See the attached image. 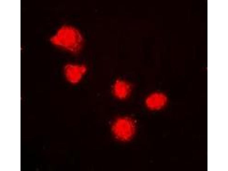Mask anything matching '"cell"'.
Returning a JSON list of instances; mask_svg holds the SVG:
<instances>
[{"label": "cell", "instance_id": "277c9868", "mask_svg": "<svg viewBox=\"0 0 228 171\" xmlns=\"http://www.w3.org/2000/svg\"><path fill=\"white\" fill-rule=\"evenodd\" d=\"M167 102L166 96L160 92H154L150 94L146 98L145 104L146 107L152 110L161 109L166 105Z\"/></svg>", "mask_w": 228, "mask_h": 171}, {"label": "cell", "instance_id": "6da1fadb", "mask_svg": "<svg viewBox=\"0 0 228 171\" xmlns=\"http://www.w3.org/2000/svg\"><path fill=\"white\" fill-rule=\"evenodd\" d=\"M50 41L55 46L76 54L81 49L84 40L78 29L72 26L64 25L59 28L52 36Z\"/></svg>", "mask_w": 228, "mask_h": 171}, {"label": "cell", "instance_id": "5b68a950", "mask_svg": "<svg viewBox=\"0 0 228 171\" xmlns=\"http://www.w3.org/2000/svg\"><path fill=\"white\" fill-rule=\"evenodd\" d=\"M112 90L113 94L116 98L123 100L129 96L131 87L127 82L123 80H117L113 84Z\"/></svg>", "mask_w": 228, "mask_h": 171}, {"label": "cell", "instance_id": "7a4b0ae2", "mask_svg": "<svg viewBox=\"0 0 228 171\" xmlns=\"http://www.w3.org/2000/svg\"><path fill=\"white\" fill-rule=\"evenodd\" d=\"M111 129L114 136L117 140L121 142H127L131 140L135 134V122L130 117H121L114 121Z\"/></svg>", "mask_w": 228, "mask_h": 171}, {"label": "cell", "instance_id": "3957f363", "mask_svg": "<svg viewBox=\"0 0 228 171\" xmlns=\"http://www.w3.org/2000/svg\"><path fill=\"white\" fill-rule=\"evenodd\" d=\"M87 71L86 66L83 64H68L64 68L66 78L69 83L74 85L81 81Z\"/></svg>", "mask_w": 228, "mask_h": 171}]
</instances>
